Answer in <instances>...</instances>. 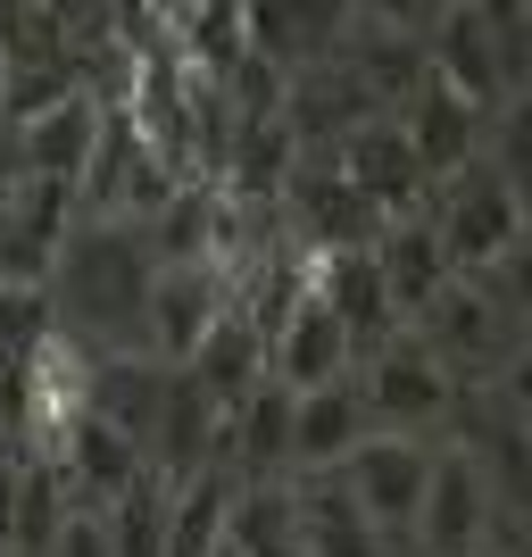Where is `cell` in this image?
Segmentation results:
<instances>
[{"instance_id": "obj_1", "label": "cell", "mask_w": 532, "mask_h": 557, "mask_svg": "<svg viewBox=\"0 0 532 557\" xmlns=\"http://www.w3.org/2000/svg\"><path fill=\"white\" fill-rule=\"evenodd\" d=\"M150 267L159 258L141 250V225H116V216H75L67 242H59V267H50V308L75 342L109 358V349L141 342V292H150Z\"/></svg>"}, {"instance_id": "obj_2", "label": "cell", "mask_w": 532, "mask_h": 557, "mask_svg": "<svg viewBox=\"0 0 532 557\" xmlns=\"http://www.w3.org/2000/svg\"><path fill=\"white\" fill-rule=\"evenodd\" d=\"M417 216L433 225L449 275H491V267H516V258H524V175L499 166L491 150H474L466 166L433 175Z\"/></svg>"}, {"instance_id": "obj_3", "label": "cell", "mask_w": 532, "mask_h": 557, "mask_svg": "<svg viewBox=\"0 0 532 557\" xmlns=\"http://www.w3.org/2000/svg\"><path fill=\"white\" fill-rule=\"evenodd\" d=\"M424 349L458 383H491V374L524 367V300H516V267H491V275H449L433 300L408 317Z\"/></svg>"}, {"instance_id": "obj_4", "label": "cell", "mask_w": 532, "mask_h": 557, "mask_svg": "<svg viewBox=\"0 0 532 557\" xmlns=\"http://www.w3.org/2000/svg\"><path fill=\"white\" fill-rule=\"evenodd\" d=\"M92 408V349L67 325L17 349V417H9V458H59L75 417Z\"/></svg>"}, {"instance_id": "obj_5", "label": "cell", "mask_w": 532, "mask_h": 557, "mask_svg": "<svg viewBox=\"0 0 532 557\" xmlns=\"http://www.w3.org/2000/svg\"><path fill=\"white\" fill-rule=\"evenodd\" d=\"M349 374H358V399H367V417L383 424V433H424V442H433L441 424H449V408H458V374L441 367L408 325H399L392 342H374Z\"/></svg>"}, {"instance_id": "obj_6", "label": "cell", "mask_w": 532, "mask_h": 557, "mask_svg": "<svg viewBox=\"0 0 532 557\" xmlns=\"http://www.w3.org/2000/svg\"><path fill=\"white\" fill-rule=\"evenodd\" d=\"M491 499H499V483L483 474V458L458 449V442H433L424 499H417V516H408V549H417V557H466V549H483Z\"/></svg>"}, {"instance_id": "obj_7", "label": "cell", "mask_w": 532, "mask_h": 557, "mask_svg": "<svg viewBox=\"0 0 532 557\" xmlns=\"http://www.w3.org/2000/svg\"><path fill=\"white\" fill-rule=\"evenodd\" d=\"M275 200H283V216H292V242H300V250H367L374 233L392 225L324 150H300V159H292Z\"/></svg>"}, {"instance_id": "obj_8", "label": "cell", "mask_w": 532, "mask_h": 557, "mask_svg": "<svg viewBox=\"0 0 532 557\" xmlns=\"http://www.w3.org/2000/svg\"><path fill=\"white\" fill-rule=\"evenodd\" d=\"M233 300V275L209 267V258H166L150 267V292H141V349L159 367H184L191 349L209 342V325L225 317Z\"/></svg>"}, {"instance_id": "obj_9", "label": "cell", "mask_w": 532, "mask_h": 557, "mask_svg": "<svg viewBox=\"0 0 532 557\" xmlns=\"http://www.w3.org/2000/svg\"><path fill=\"white\" fill-rule=\"evenodd\" d=\"M424 466H433V442L424 433H358L349 442V458H342V483H349V499L383 524V541H408V516H417V499H424Z\"/></svg>"}, {"instance_id": "obj_10", "label": "cell", "mask_w": 532, "mask_h": 557, "mask_svg": "<svg viewBox=\"0 0 532 557\" xmlns=\"http://www.w3.org/2000/svg\"><path fill=\"white\" fill-rule=\"evenodd\" d=\"M283 491H292V516H300V557H392L399 549V541H383V524L349 499L342 466H292Z\"/></svg>"}, {"instance_id": "obj_11", "label": "cell", "mask_w": 532, "mask_h": 557, "mask_svg": "<svg viewBox=\"0 0 532 557\" xmlns=\"http://www.w3.org/2000/svg\"><path fill=\"white\" fill-rule=\"evenodd\" d=\"M100 116H109V100H100L92 84H67L59 100L9 116L17 166H25V175H42V184H75V175H84V159H92V141H100Z\"/></svg>"}, {"instance_id": "obj_12", "label": "cell", "mask_w": 532, "mask_h": 557, "mask_svg": "<svg viewBox=\"0 0 532 557\" xmlns=\"http://www.w3.org/2000/svg\"><path fill=\"white\" fill-rule=\"evenodd\" d=\"M324 159L342 166V175L367 191L383 216H408V209L424 200V184H433V175H424V159L408 150V134H399V116H358L349 134L324 141Z\"/></svg>"}, {"instance_id": "obj_13", "label": "cell", "mask_w": 532, "mask_h": 557, "mask_svg": "<svg viewBox=\"0 0 532 557\" xmlns=\"http://www.w3.org/2000/svg\"><path fill=\"white\" fill-rule=\"evenodd\" d=\"M358 367V349H349L342 317L317 300V283H308L300 300L275 317V333H267V383H283V392H308V383H333V374Z\"/></svg>"}, {"instance_id": "obj_14", "label": "cell", "mask_w": 532, "mask_h": 557, "mask_svg": "<svg viewBox=\"0 0 532 557\" xmlns=\"http://www.w3.org/2000/svg\"><path fill=\"white\" fill-rule=\"evenodd\" d=\"M50 466L67 474V499H75V508H100V499H116V491L134 483L150 458H141V442L125 433V424H109V417H92V408H84Z\"/></svg>"}, {"instance_id": "obj_15", "label": "cell", "mask_w": 532, "mask_h": 557, "mask_svg": "<svg viewBox=\"0 0 532 557\" xmlns=\"http://www.w3.org/2000/svg\"><path fill=\"white\" fill-rule=\"evenodd\" d=\"M483 109H466L441 75H424L417 92L399 100V134H408V150L424 159V175H449V166H466L474 150H483Z\"/></svg>"}, {"instance_id": "obj_16", "label": "cell", "mask_w": 532, "mask_h": 557, "mask_svg": "<svg viewBox=\"0 0 532 557\" xmlns=\"http://www.w3.org/2000/svg\"><path fill=\"white\" fill-rule=\"evenodd\" d=\"M358 433H374L367 399H358V374H333V383L292 392V466H342ZM292 466H283V474H292Z\"/></svg>"}, {"instance_id": "obj_17", "label": "cell", "mask_w": 532, "mask_h": 557, "mask_svg": "<svg viewBox=\"0 0 532 557\" xmlns=\"http://www.w3.org/2000/svg\"><path fill=\"white\" fill-rule=\"evenodd\" d=\"M342 34H349V0H250V50L275 59L283 75L308 59H333Z\"/></svg>"}, {"instance_id": "obj_18", "label": "cell", "mask_w": 532, "mask_h": 557, "mask_svg": "<svg viewBox=\"0 0 532 557\" xmlns=\"http://www.w3.org/2000/svg\"><path fill=\"white\" fill-rule=\"evenodd\" d=\"M374 250V275H383V292H392V308H399V325L417 317L424 300H433L441 283H449V258H441V242H433V225H424L417 209L408 216H392V225L367 242Z\"/></svg>"}, {"instance_id": "obj_19", "label": "cell", "mask_w": 532, "mask_h": 557, "mask_svg": "<svg viewBox=\"0 0 532 557\" xmlns=\"http://www.w3.org/2000/svg\"><path fill=\"white\" fill-rule=\"evenodd\" d=\"M225 541H233L242 557H300V516H292L283 474H233Z\"/></svg>"}, {"instance_id": "obj_20", "label": "cell", "mask_w": 532, "mask_h": 557, "mask_svg": "<svg viewBox=\"0 0 532 557\" xmlns=\"http://www.w3.org/2000/svg\"><path fill=\"white\" fill-rule=\"evenodd\" d=\"M166 499H175V483H166L159 466H141L116 499H100V533H109V549L116 557H166Z\"/></svg>"}, {"instance_id": "obj_21", "label": "cell", "mask_w": 532, "mask_h": 557, "mask_svg": "<svg viewBox=\"0 0 532 557\" xmlns=\"http://www.w3.org/2000/svg\"><path fill=\"white\" fill-rule=\"evenodd\" d=\"M67 474L50 458H17V516H9V557H50L59 524H67Z\"/></svg>"}, {"instance_id": "obj_22", "label": "cell", "mask_w": 532, "mask_h": 557, "mask_svg": "<svg viewBox=\"0 0 532 557\" xmlns=\"http://www.w3.org/2000/svg\"><path fill=\"white\" fill-rule=\"evenodd\" d=\"M59 325V308H50V283H9L0 275V358H17L25 342H42Z\"/></svg>"}, {"instance_id": "obj_23", "label": "cell", "mask_w": 532, "mask_h": 557, "mask_svg": "<svg viewBox=\"0 0 532 557\" xmlns=\"http://www.w3.org/2000/svg\"><path fill=\"white\" fill-rule=\"evenodd\" d=\"M358 25H392V34H424L441 17V0H349Z\"/></svg>"}, {"instance_id": "obj_24", "label": "cell", "mask_w": 532, "mask_h": 557, "mask_svg": "<svg viewBox=\"0 0 532 557\" xmlns=\"http://www.w3.org/2000/svg\"><path fill=\"white\" fill-rule=\"evenodd\" d=\"M50 557H116V549H109V533H100V508H67V524H59Z\"/></svg>"}, {"instance_id": "obj_25", "label": "cell", "mask_w": 532, "mask_h": 557, "mask_svg": "<svg viewBox=\"0 0 532 557\" xmlns=\"http://www.w3.org/2000/svg\"><path fill=\"white\" fill-rule=\"evenodd\" d=\"M9 516H17V458L0 449V557H9Z\"/></svg>"}, {"instance_id": "obj_26", "label": "cell", "mask_w": 532, "mask_h": 557, "mask_svg": "<svg viewBox=\"0 0 532 557\" xmlns=\"http://www.w3.org/2000/svg\"><path fill=\"white\" fill-rule=\"evenodd\" d=\"M25 184V166H17V141H9V125H0V209H9V191Z\"/></svg>"}, {"instance_id": "obj_27", "label": "cell", "mask_w": 532, "mask_h": 557, "mask_svg": "<svg viewBox=\"0 0 532 557\" xmlns=\"http://www.w3.org/2000/svg\"><path fill=\"white\" fill-rule=\"evenodd\" d=\"M0 125H9V50H0Z\"/></svg>"}, {"instance_id": "obj_28", "label": "cell", "mask_w": 532, "mask_h": 557, "mask_svg": "<svg viewBox=\"0 0 532 557\" xmlns=\"http://www.w3.org/2000/svg\"><path fill=\"white\" fill-rule=\"evenodd\" d=\"M209 557H242V549H233V541H216V549H209Z\"/></svg>"}, {"instance_id": "obj_29", "label": "cell", "mask_w": 532, "mask_h": 557, "mask_svg": "<svg viewBox=\"0 0 532 557\" xmlns=\"http://www.w3.org/2000/svg\"><path fill=\"white\" fill-rule=\"evenodd\" d=\"M466 557H508V549H466Z\"/></svg>"}, {"instance_id": "obj_30", "label": "cell", "mask_w": 532, "mask_h": 557, "mask_svg": "<svg viewBox=\"0 0 532 557\" xmlns=\"http://www.w3.org/2000/svg\"><path fill=\"white\" fill-rule=\"evenodd\" d=\"M0 449H9V417H0Z\"/></svg>"}, {"instance_id": "obj_31", "label": "cell", "mask_w": 532, "mask_h": 557, "mask_svg": "<svg viewBox=\"0 0 532 557\" xmlns=\"http://www.w3.org/2000/svg\"><path fill=\"white\" fill-rule=\"evenodd\" d=\"M392 557H417V549H392Z\"/></svg>"}]
</instances>
